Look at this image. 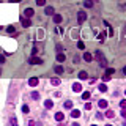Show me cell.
Returning <instances> with one entry per match:
<instances>
[{"label":"cell","mask_w":126,"mask_h":126,"mask_svg":"<svg viewBox=\"0 0 126 126\" xmlns=\"http://www.w3.org/2000/svg\"><path fill=\"white\" fill-rule=\"evenodd\" d=\"M95 58L99 61V65L103 66V68H106V66H107V60H106V57L103 55L101 50H96V52H95Z\"/></svg>","instance_id":"obj_1"},{"label":"cell","mask_w":126,"mask_h":126,"mask_svg":"<svg viewBox=\"0 0 126 126\" xmlns=\"http://www.w3.org/2000/svg\"><path fill=\"white\" fill-rule=\"evenodd\" d=\"M28 63H30V65H39V63H43V60L39 57H35L33 55V57L28 58Z\"/></svg>","instance_id":"obj_2"},{"label":"cell","mask_w":126,"mask_h":126,"mask_svg":"<svg viewBox=\"0 0 126 126\" xmlns=\"http://www.w3.org/2000/svg\"><path fill=\"white\" fill-rule=\"evenodd\" d=\"M85 19H87V14H85L84 11H79V13H77V21H79V24H84Z\"/></svg>","instance_id":"obj_3"},{"label":"cell","mask_w":126,"mask_h":126,"mask_svg":"<svg viewBox=\"0 0 126 126\" xmlns=\"http://www.w3.org/2000/svg\"><path fill=\"white\" fill-rule=\"evenodd\" d=\"M21 24H22V27H30L32 25V22H30L28 17H21Z\"/></svg>","instance_id":"obj_4"},{"label":"cell","mask_w":126,"mask_h":126,"mask_svg":"<svg viewBox=\"0 0 126 126\" xmlns=\"http://www.w3.org/2000/svg\"><path fill=\"white\" fill-rule=\"evenodd\" d=\"M73 92L74 93H80V92H82V85H80L79 82H76V84L73 85Z\"/></svg>","instance_id":"obj_5"},{"label":"cell","mask_w":126,"mask_h":126,"mask_svg":"<svg viewBox=\"0 0 126 126\" xmlns=\"http://www.w3.org/2000/svg\"><path fill=\"white\" fill-rule=\"evenodd\" d=\"M65 60H66V55H65V54H61V52H58L57 54V61H58V63H63Z\"/></svg>","instance_id":"obj_6"},{"label":"cell","mask_w":126,"mask_h":126,"mask_svg":"<svg viewBox=\"0 0 126 126\" xmlns=\"http://www.w3.org/2000/svg\"><path fill=\"white\" fill-rule=\"evenodd\" d=\"M24 14H25V17H28V19H30L32 16L35 14V11H33V10H32V8H27L25 11H24Z\"/></svg>","instance_id":"obj_7"},{"label":"cell","mask_w":126,"mask_h":126,"mask_svg":"<svg viewBox=\"0 0 126 126\" xmlns=\"http://www.w3.org/2000/svg\"><path fill=\"white\" fill-rule=\"evenodd\" d=\"M28 85H30V87H36V85H38V77H32V79L28 80Z\"/></svg>","instance_id":"obj_8"},{"label":"cell","mask_w":126,"mask_h":126,"mask_svg":"<svg viewBox=\"0 0 126 126\" xmlns=\"http://www.w3.org/2000/svg\"><path fill=\"white\" fill-rule=\"evenodd\" d=\"M61 21H63V16L61 14H54V22L55 24H60Z\"/></svg>","instance_id":"obj_9"},{"label":"cell","mask_w":126,"mask_h":126,"mask_svg":"<svg viewBox=\"0 0 126 126\" xmlns=\"http://www.w3.org/2000/svg\"><path fill=\"white\" fill-rule=\"evenodd\" d=\"M84 60L90 63V61L93 60V55H92V54H90V52H85V54H84Z\"/></svg>","instance_id":"obj_10"},{"label":"cell","mask_w":126,"mask_h":126,"mask_svg":"<svg viewBox=\"0 0 126 126\" xmlns=\"http://www.w3.org/2000/svg\"><path fill=\"white\" fill-rule=\"evenodd\" d=\"M60 77H52V79H50V84L52 85H55V87H57V85H60Z\"/></svg>","instance_id":"obj_11"},{"label":"cell","mask_w":126,"mask_h":126,"mask_svg":"<svg viewBox=\"0 0 126 126\" xmlns=\"http://www.w3.org/2000/svg\"><path fill=\"white\" fill-rule=\"evenodd\" d=\"M55 120H57V121H63V120H65V115L61 114V112H57V114H55Z\"/></svg>","instance_id":"obj_12"},{"label":"cell","mask_w":126,"mask_h":126,"mask_svg":"<svg viewBox=\"0 0 126 126\" xmlns=\"http://www.w3.org/2000/svg\"><path fill=\"white\" fill-rule=\"evenodd\" d=\"M71 117H73V118H79L80 117V110H77V109L71 110Z\"/></svg>","instance_id":"obj_13"},{"label":"cell","mask_w":126,"mask_h":126,"mask_svg":"<svg viewBox=\"0 0 126 126\" xmlns=\"http://www.w3.org/2000/svg\"><path fill=\"white\" fill-rule=\"evenodd\" d=\"M98 106H99V109H106V107H107V101H106V99L98 101Z\"/></svg>","instance_id":"obj_14"},{"label":"cell","mask_w":126,"mask_h":126,"mask_svg":"<svg viewBox=\"0 0 126 126\" xmlns=\"http://www.w3.org/2000/svg\"><path fill=\"white\" fill-rule=\"evenodd\" d=\"M79 79H80V80H85V79H88V74L85 73V71H80V73H79Z\"/></svg>","instance_id":"obj_15"},{"label":"cell","mask_w":126,"mask_h":126,"mask_svg":"<svg viewBox=\"0 0 126 126\" xmlns=\"http://www.w3.org/2000/svg\"><path fill=\"white\" fill-rule=\"evenodd\" d=\"M44 107H46V109H52V107H54V103H52L50 99L44 101Z\"/></svg>","instance_id":"obj_16"},{"label":"cell","mask_w":126,"mask_h":126,"mask_svg":"<svg viewBox=\"0 0 126 126\" xmlns=\"http://www.w3.org/2000/svg\"><path fill=\"white\" fill-rule=\"evenodd\" d=\"M54 69H55V73H57V74H63V66H61V65H57Z\"/></svg>","instance_id":"obj_17"},{"label":"cell","mask_w":126,"mask_h":126,"mask_svg":"<svg viewBox=\"0 0 126 126\" xmlns=\"http://www.w3.org/2000/svg\"><path fill=\"white\" fill-rule=\"evenodd\" d=\"M98 90H99L101 93H106V92H107V85H106V84H101L99 87H98Z\"/></svg>","instance_id":"obj_18"},{"label":"cell","mask_w":126,"mask_h":126,"mask_svg":"<svg viewBox=\"0 0 126 126\" xmlns=\"http://www.w3.org/2000/svg\"><path fill=\"white\" fill-rule=\"evenodd\" d=\"M44 13H46L47 16L54 14V8H52V6H46V10H44Z\"/></svg>","instance_id":"obj_19"},{"label":"cell","mask_w":126,"mask_h":126,"mask_svg":"<svg viewBox=\"0 0 126 126\" xmlns=\"http://www.w3.org/2000/svg\"><path fill=\"white\" fill-rule=\"evenodd\" d=\"M98 39H99L101 43H104V39H106V32H101V33L98 35Z\"/></svg>","instance_id":"obj_20"},{"label":"cell","mask_w":126,"mask_h":126,"mask_svg":"<svg viewBox=\"0 0 126 126\" xmlns=\"http://www.w3.org/2000/svg\"><path fill=\"white\" fill-rule=\"evenodd\" d=\"M84 6L85 8H92L93 6V2H92V0H85V2H84Z\"/></svg>","instance_id":"obj_21"},{"label":"cell","mask_w":126,"mask_h":126,"mask_svg":"<svg viewBox=\"0 0 126 126\" xmlns=\"http://www.w3.org/2000/svg\"><path fill=\"white\" fill-rule=\"evenodd\" d=\"M90 96H92L90 92H84V93H82V99H90Z\"/></svg>","instance_id":"obj_22"},{"label":"cell","mask_w":126,"mask_h":126,"mask_svg":"<svg viewBox=\"0 0 126 126\" xmlns=\"http://www.w3.org/2000/svg\"><path fill=\"white\" fill-rule=\"evenodd\" d=\"M114 115H115L114 110H107L106 112V117H107V118H114Z\"/></svg>","instance_id":"obj_23"},{"label":"cell","mask_w":126,"mask_h":126,"mask_svg":"<svg viewBox=\"0 0 126 126\" xmlns=\"http://www.w3.org/2000/svg\"><path fill=\"white\" fill-rule=\"evenodd\" d=\"M106 74L112 76V74H115V69H114V68H107V69H106Z\"/></svg>","instance_id":"obj_24"},{"label":"cell","mask_w":126,"mask_h":126,"mask_svg":"<svg viewBox=\"0 0 126 126\" xmlns=\"http://www.w3.org/2000/svg\"><path fill=\"white\" fill-rule=\"evenodd\" d=\"M65 107H66V109H73V101H66Z\"/></svg>","instance_id":"obj_25"},{"label":"cell","mask_w":126,"mask_h":126,"mask_svg":"<svg viewBox=\"0 0 126 126\" xmlns=\"http://www.w3.org/2000/svg\"><path fill=\"white\" fill-rule=\"evenodd\" d=\"M32 98H33V99H39V93L38 92H32Z\"/></svg>","instance_id":"obj_26"},{"label":"cell","mask_w":126,"mask_h":126,"mask_svg":"<svg viewBox=\"0 0 126 126\" xmlns=\"http://www.w3.org/2000/svg\"><path fill=\"white\" fill-rule=\"evenodd\" d=\"M36 5L38 6H44L46 5V0H36Z\"/></svg>","instance_id":"obj_27"},{"label":"cell","mask_w":126,"mask_h":126,"mask_svg":"<svg viewBox=\"0 0 126 126\" xmlns=\"http://www.w3.org/2000/svg\"><path fill=\"white\" fill-rule=\"evenodd\" d=\"M110 77L112 76H109V74H104V76H103V80H104V82H109V80H110Z\"/></svg>","instance_id":"obj_28"},{"label":"cell","mask_w":126,"mask_h":126,"mask_svg":"<svg viewBox=\"0 0 126 126\" xmlns=\"http://www.w3.org/2000/svg\"><path fill=\"white\" fill-rule=\"evenodd\" d=\"M6 30H8V33H14V30H16V28H14V25H10V27L6 28Z\"/></svg>","instance_id":"obj_29"},{"label":"cell","mask_w":126,"mask_h":126,"mask_svg":"<svg viewBox=\"0 0 126 126\" xmlns=\"http://www.w3.org/2000/svg\"><path fill=\"white\" fill-rule=\"evenodd\" d=\"M79 61H80V57L79 55H74L73 57V63H79Z\"/></svg>","instance_id":"obj_30"},{"label":"cell","mask_w":126,"mask_h":126,"mask_svg":"<svg viewBox=\"0 0 126 126\" xmlns=\"http://www.w3.org/2000/svg\"><path fill=\"white\" fill-rule=\"evenodd\" d=\"M11 126H17V120L14 117H11Z\"/></svg>","instance_id":"obj_31"},{"label":"cell","mask_w":126,"mask_h":126,"mask_svg":"<svg viewBox=\"0 0 126 126\" xmlns=\"http://www.w3.org/2000/svg\"><path fill=\"white\" fill-rule=\"evenodd\" d=\"M28 110H30L28 106H22V112H24V114H28Z\"/></svg>","instance_id":"obj_32"},{"label":"cell","mask_w":126,"mask_h":126,"mask_svg":"<svg viewBox=\"0 0 126 126\" xmlns=\"http://www.w3.org/2000/svg\"><path fill=\"white\" fill-rule=\"evenodd\" d=\"M85 109H87V110H90V109H92V103H90V101H88V103H85Z\"/></svg>","instance_id":"obj_33"},{"label":"cell","mask_w":126,"mask_h":126,"mask_svg":"<svg viewBox=\"0 0 126 126\" xmlns=\"http://www.w3.org/2000/svg\"><path fill=\"white\" fill-rule=\"evenodd\" d=\"M77 47H79V49H84V47H85V44H84L82 41H79V43H77Z\"/></svg>","instance_id":"obj_34"},{"label":"cell","mask_w":126,"mask_h":126,"mask_svg":"<svg viewBox=\"0 0 126 126\" xmlns=\"http://www.w3.org/2000/svg\"><path fill=\"white\" fill-rule=\"evenodd\" d=\"M120 106H121V109H126V99H123L121 103H120Z\"/></svg>","instance_id":"obj_35"},{"label":"cell","mask_w":126,"mask_h":126,"mask_svg":"<svg viewBox=\"0 0 126 126\" xmlns=\"http://www.w3.org/2000/svg\"><path fill=\"white\" fill-rule=\"evenodd\" d=\"M121 117L126 120V109H121Z\"/></svg>","instance_id":"obj_36"},{"label":"cell","mask_w":126,"mask_h":126,"mask_svg":"<svg viewBox=\"0 0 126 126\" xmlns=\"http://www.w3.org/2000/svg\"><path fill=\"white\" fill-rule=\"evenodd\" d=\"M36 54H38V49H36V47H33V50H32V55H36Z\"/></svg>","instance_id":"obj_37"},{"label":"cell","mask_w":126,"mask_h":126,"mask_svg":"<svg viewBox=\"0 0 126 126\" xmlns=\"http://www.w3.org/2000/svg\"><path fill=\"white\" fill-rule=\"evenodd\" d=\"M61 49H63V47H61V44H57V50H58V52H61Z\"/></svg>","instance_id":"obj_38"},{"label":"cell","mask_w":126,"mask_h":126,"mask_svg":"<svg viewBox=\"0 0 126 126\" xmlns=\"http://www.w3.org/2000/svg\"><path fill=\"white\" fill-rule=\"evenodd\" d=\"M0 63H5V57H0Z\"/></svg>","instance_id":"obj_39"},{"label":"cell","mask_w":126,"mask_h":126,"mask_svg":"<svg viewBox=\"0 0 126 126\" xmlns=\"http://www.w3.org/2000/svg\"><path fill=\"white\" fill-rule=\"evenodd\" d=\"M123 74H125V76H126V66H125V68H123Z\"/></svg>","instance_id":"obj_40"},{"label":"cell","mask_w":126,"mask_h":126,"mask_svg":"<svg viewBox=\"0 0 126 126\" xmlns=\"http://www.w3.org/2000/svg\"><path fill=\"white\" fill-rule=\"evenodd\" d=\"M71 126H80V125H79V123H73V125H71Z\"/></svg>","instance_id":"obj_41"},{"label":"cell","mask_w":126,"mask_h":126,"mask_svg":"<svg viewBox=\"0 0 126 126\" xmlns=\"http://www.w3.org/2000/svg\"><path fill=\"white\" fill-rule=\"evenodd\" d=\"M2 28H3V27H2V25H0V30H2Z\"/></svg>","instance_id":"obj_42"},{"label":"cell","mask_w":126,"mask_h":126,"mask_svg":"<svg viewBox=\"0 0 126 126\" xmlns=\"http://www.w3.org/2000/svg\"><path fill=\"white\" fill-rule=\"evenodd\" d=\"M14 2H21V0H14Z\"/></svg>","instance_id":"obj_43"},{"label":"cell","mask_w":126,"mask_h":126,"mask_svg":"<svg viewBox=\"0 0 126 126\" xmlns=\"http://www.w3.org/2000/svg\"><path fill=\"white\" fill-rule=\"evenodd\" d=\"M106 126H112V125H106Z\"/></svg>","instance_id":"obj_44"},{"label":"cell","mask_w":126,"mask_h":126,"mask_svg":"<svg viewBox=\"0 0 126 126\" xmlns=\"http://www.w3.org/2000/svg\"><path fill=\"white\" fill-rule=\"evenodd\" d=\"M92 126H98V125H92Z\"/></svg>","instance_id":"obj_45"},{"label":"cell","mask_w":126,"mask_h":126,"mask_svg":"<svg viewBox=\"0 0 126 126\" xmlns=\"http://www.w3.org/2000/svg\"><path fill=\"white\" fill-rule=\"evenodd\" d=\"M125 95H126V90H125Z\"/></svg>","instance_id":"obj_46"}]
</instances>
